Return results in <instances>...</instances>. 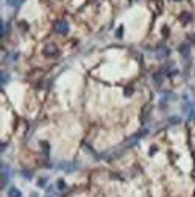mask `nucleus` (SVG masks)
Here are the masks:
<instances>
[{"mask_svg": "<svg viewBox=\"0 0 195 197\" xmlns=\"http://www.w3.org/2000/svg\"><path fill=\"white\" fill-rule=\"evenodd\" d=\"M44 55L45 56H56L58 55V49H56V45H55V44H48L47 47H45V49H44Z\"/></svg>", "mask_w": 195, "mask_h": 197, "instance_id": "obj_1", "label": "nucleus"}, {"mask_svg": "<svg viewBox=\"0 0 195 197\" xmlns=\"http://www.w3.org/2000/svg\"><path fill=\"white\" fill-rule=\"evenodd\" d=\"M55 30H56L58 33H61V35H66L67 30H69V27L66 22H58L56 25H55Z\"/></svg>", "mask_w": 195, "mask_h": 197, "instance_id": "obj_2", "label": "nucleus"}, {"mask_svg": "<svg viewBox=\"0 0 195 197\" xmlns=\"http://www.w3.org/2000/svg\"><path fill=\"white\" fill-rule=\"evenodd\" d=\"M8 197H22V194H20L19 189H16V188H10V189H8Z\"/></svg>", "mask_w": 195, "mask_h": 197, "instance_id": "obj_3", "label": "nucleus"}, {"mask_svg": "<svg viewBox=\"0 0 195 197\" xmlns=\"http://www.w3.org/2000/svg\"><path fill=\"white\" fill-rule=\"evenodd\" d=\"M6 183H8V172H6V167H5V171L2 169V188L6 186Z\"/></svg>", "mask_w": 195, "mask_h": 197, "instance_id": "obj_4", "label": "nucleus"}, {"mask_svg": "<svg viewBox=\"0 0 195 197\" xmlns=\"http://www.w3.org/2000/svg\"><path fill=\"white\" fill-rule=\"evenodd\" d=\"M158 55L161 56V58H164V56H167V55H169V50H167V47H159V50H158Z\"/></svg>", "mask_w": 195, "mask_h": 197, "instance_id": "obj_5", "label": "nucleus"}, {"mask_svg": "<svg viewBox=\"0 0 195 197\" xmlns=\"http://www.w3.org/2000/svg\"><path fill=\"white\" fill-rule=\"evenodd\" d=\"M181 20H183V22L191 20V14H189V13H184V14H181Z\"/></svg>", "mask_w": 195, "mask_h": 197, "instance_id": "obj_6", "label": "nucleus"}, {"mask_svg": "<svg viewBox=\"0 0 195 197\" xmlns=\"http://www.w3.org/2000/svg\"><path fill=\"white\" fill-rule=\"evenodd\" d=\"M56 185H58V189H64L66 188V185H64V181H62V180H58Z\"/></svg>", "mask_w": 195, "mask_h": 197, "instance_id": "obj_7", "label": "nucleus"}, {"mask_svg": "<svg viewBox=\"0 0 195 197\" xmlns=\"http://www.w3.org/2000/svg\"><path fill=\"white\" fill-rule=\"evenodd\" d=\"M6 81H8V74H3V75H2V85L6 83Z\"/></svg>", "mask_w": 195, "mask_h": 197, "instance_id": "obj_8", "label": "nucleus"}, {"mask_svg": "<svg viewBox=\"0 0 195 197\" xmlns=\"http://www.w3.org/2000/svg\"><path fill=\"white\" fill-rule=\"evenodd\" d=\"M155 81H156L158 85L161 83V75H159V74H156V75H155Z\"/></svg>", "mask_w": 195, "mask_h": 197, "instance_id": "obj_9", "label": "nucleus"}, {"mask_svg": "<svg viewBox=\"0 0 195 197\" xmlns=\"http://www.w3.org/2000/svg\"><path fill=\"white\" fill-rule=\"evenodd\" d=\"M170 122H172L173 125H175L176 122H179V117H170Z\"/></svg>", "mask_w": 195, "mask_h": 197, "instance_id": "obj_10", "label": "nucleus"}, {"mask_svg": "<svg viewBox=\"0 0 195 197\" xmlns=\"http://www.w3.org/2000/svg\"><path fill=\"white\" fill-rule=\"evenodd\" d=\"M42 147H44V152L48 153V144H47V142H42Z\"/></svg>", "mask_w": 195, "mask_h": 197, "instance_id": "obj_11", "label": "nucleus"}, {"mask_svg": "<svg viewBox=\"0 0 195 197\" xmlns=\"http://www.w3.org/2000/svg\"><path fill=\"white\" fill-rule=\"evenodd\" d=\"M24 177L30 180V178H31V172H27V171H25V172H24Z\"/></svg>", "mask_w": 195, "mask_h": 197, "instance_id": "obj_12", "label": "nucleus"}, {"mask_svg": "<svg viewBox=\"0 0 195 197\" xmlns=\"http://www.w3.org/2000/svg\"><path fill=\"white\" fill-rule=\"evenodd\" d=\"M45 185V178H41L39 180V186H44Z\"/></svg>", "mask_w": 195, "mask_h": 197, "instance_id": "obj_13", "label": "nucleus"}, {"mask_svg": "<svg viewBox=\"0 0 195 197\" xmlns=\"http://www.w3.org/2000/svg\"><path fill=\"white\" fill-rule=\"evenodd\" d=\"M117 38H122V28H119V31H117Z\"/></svg>", "mask_w": 195, "mask_h": 197, "instance_id": "obj_14", "label": "nucleus"}, {"mask_svg": "<svg viewBox=\"0 0 195 197\" xmlns=\"http://www.w3.org/2000/svg\"><path fill=\"white\" fill-rule=\"evenodd\" d=\"M131 92H133V89H131V88H130V89H125V94H127V96H128V94H131Z\"/></svg>", "mask_w": 195, "mask_h": 197, "instance_id": "obj_15", "label": "nucleus"}]
</instances>
